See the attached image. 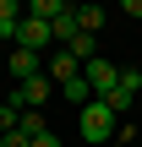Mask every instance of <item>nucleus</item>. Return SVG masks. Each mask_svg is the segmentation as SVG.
<instances>
[{"label":"nucleus","mask_w":142,"mask_h":147,"mask_svg":"<svg viewBox=\"0 0 142 147\" xmlns=\"http://www.w3.org/2000/svg\"><path fill=\"white\" fill-rule=\"evenodd\" d=\"M16 131H22V136H33V142H38V136H44V131H49V125H44V115H38V109H22V120H16Z\"/></svg>","instance_id":"9b49d317"},{"label":"nucleus","mask_w":142,"mask_h":147,"mask_svg":"<svg viewBox=\"0 0 142 147\" xmlns=\"http://www.w3.org/2000/svg\"><path fill=\"white\" fill-rule=\"evenodd\" d=\"M55 93H60V87H55L49 76H33V82H16V93H11V98H16L22 109H38V104H49Z\"/></svg>","instance_id":"39448f33"},{"label":"nucleus","mask_w":142,"mask_h":147,"mask_svg":"<svg viewBox=\"0 0 142 147\" xmlns=\"http://www.w3.org/2000/svg\"><path fill=\"white\" fill-rule=\"evenodd\" d=\"M11 76L16 82H33V76H44V55H33V49H11Z\"/></svg>","instance_id":"423d86ee"},{"label":"nucleus","mask_w":142,"mask_h":147,"mask_svg":"<svg viewBox=\"0 0 142 147\" xmlns=\"http://www.w3.org/2000/svg\"><path fill=\"white\" fill-rule=\"evenodd\" d=\"M60 98H66V104H82V109H88V104H93V87H88V76L66 82V87H60Z\"/></svg>","instance_id":"9d476101"},{"label":"nucleus","mask_w":142,"mask_h":147,"mask_svg":"<svg viewBox=\"0 0 142 147\" xmlns=\"http://www.w3.org/2000/svg\"><path fill=\"white\" fill-rule=\"evenodd\" d=\"M137 147H142V136H137Z\"/></svg>","instance_id":"a211bd4d"},{"label":"nucleus","mask_w":142,"mask_h":147,"mask_svg":"<svg viewBox=\"0 0 142 147\" xmlns=\"http://www.w3.org/2000/svg\"><path fill=\"white\" fill-rule=\"evenodd\" d=\"M0 147H33V136H22V131H5V136H0Z\"/></svg>","instance_id":"2eb2a0df"},{"label":"nucleus","mask_w":142,"mask_h":147,"mask_svg":"<svg viewBox=\"0 0 142 147\" xmlns=\"http://www.w3.org/2000/svg\"><path fill=\"white\" fill-rule=\"evenodd\" d=\"M49 44H55V27H49V22H38V16H22V27H16V49L44 55Z\"/></svg>","instance_id":"7ed1b4c3"},{"label":"nucleus","mask_w":142,"mask_h":147,"mask_svg":"<svg viewBox=\"0 0 142 147\" xmlns=\"http://www.w3.org/2000/svg\"><path fill=\"white\" fill-rule=\"evenodd\" d=\"M49 27H55V38H60V49H66V44H71V38H77V33H82V22H77V5H71V11H66V16H55V22H49Z\"/></svg>","instance_id":"6e6552de"},{"label":"nucleus","mask_w":142,"mask_h":147,"mask_svg":"<svg viewBox=\"0 0 142 147\" xmlns=\"http://www.w3.org/2000/svg\"><path fill=\"white\" fill-rule=\"evenodd\" d=\"M66 49H71L77 60H99V55H93V49H99V44H93V33H77V38H71Z\"/></svg>","instance_id":"ddd939ff"},{"label":"nucleus","mask_w":142,"mask_h":147,"mask_svg":"<svg viewBox=\"0 0 142 147\" xmlns=\"http://www.w3.org/2000/svg\"><path fill=\"white\" fill-rule=\"evenodd\" d=\"M115 125H120V115H115V109H109V104H99V98H93V104H88V109H82V142H115Z\"/></svg>","instance_id":"f257e3e1"},{"label":"nucleus","mask_w":142,"mask_h":147,"mask_svg":"<svg viewBox=\"0 0 142 147\" xmlns=\"http://www.w3.org/2000/svg\"><path fill=\"white\" fill-rule=\"evenodd\" d=\"M104 16H109L104 5H82V11H77V22H82V33H99V27H104Z\"/></svg>","instance_id":"f8f14e48"},{"label":"nucleus","mask_w":142,"mask_h":147,"mask_svg":"<svg viewBox=\"0 0 142 147\" xmlns=\"http://www.w3.org/2000/svg\"><path fill=\"white\" fill-rule=\"evenodd\" d=\"M126 16H142V0H126Z\"/></svg>","instance_id":"f3484780"},{"label":"nucleus","mask_w":142,"mask_h":147,"mask_svg":"<svg viewBox=\"0 0 142 147\" xmlns=\"http://www.w3.org/2000/svg\"><path fill=\"white\" fill-rule=\"evenodd\" d=\"M66 11H71L66 0H33V5H27V16H38V22H55V16H66Z\"/></svg>","instance_id":"1a4fd4ad"},{"label":"nucleus","mask_w":142,"mask_h":147,"mask_svg":"<svg viewBox=\"0 0 142 147\" xmlns=\"http://www.w3.org/2000/svg\"><path fill=\"white\" fill-rule=\"evenodd\" d=\"M22 16H27V11H22L16 0H0V38H11V44H16V27H22Z\"/></svg>","instance_id":"0eeeda50"},{"label":"nucleus","mask_w":142,"mask_h":147,"mask_svg":"<svg viewBox=\"0 0 142 147\" xmlns=\"http://www.w3.org/2000/svg\"><path fill=\"white\" fill-rule=\"evenodd\" d=\"M82 76H88L93 98H109V93L120 87V65H115V60H88V65H82Z\"/></svg>","instance_id":"f03ea898"},{"label":"nucleus","mask_w":142,"mask_h":147,"mask_svg":"<svg viewBox=\"0 0 142 147\" xmlns=\"http://www.w3.org/2000/svg\"><path fill=\"white\" fill-rule=\"evenodd\" d=\"M120 93H126V98H137V93H142V71H137V65L120 71Z\"/></svg>","instance_id":"4468645a"},{"label":"nucleus","mask_w":142,"mask_h":147,"mask_svg":"<svg viewBox=\"0 0 142 147\" xmlns=\"http://www.w3.org/2000/svg\"><path fill=\"white\" fill-rule=\"evenodd\" d=\"M33 147H60V136H55V131H44V136H38Z\"/></svg>","instance_id":"dca6fc26"},{"label":"nucleus","mask_w":142,"mask_h":147,"mask_svg":"<svg viewBox=\"0 0 142 147\" xmlns=\"http://www.w3.org/2000/svg\"><path fill=\"white\" fill-rule=\"evenodd\" d=\"M44 76H49L55 87H66V82H77V76H82V60H77L71 49H55V55L44 60Z\"/></svg>","instance_id":"20e7f679"}]
</instances>
